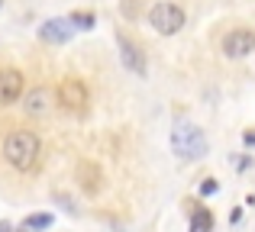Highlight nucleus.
I'll list each match as a JSON object with an SVG mask.
<instances>
[{
    "label": "nucleus",
    "instance_id": "f257e3e1",
    "mask_svg": "<svg viewBox=\"0 0 255 232\" xmlns=\"http://www.w3.org/2000/svg\"><path fill=\"white\" fill-rule=\"evenodd\" d=\"M39 155H42V142H39L36 132H29V129L6 132V139H3V158H6L10 168L29 171L32 164L39 161Z\"/></svg>",
    "mask_w": 255,
    "mask_h": 232
},
{
    "label": "nucleus",
    "instance_id": "f03ea898",
    "mask_svg": "<svg viewBox=\"0 0 255 232\" xmlns=\"http://www.w3.org/2000/svg\"><path fill=\"white\" fill-rule=\"evenodd\" d=\"M171 149L181 158H204V152H207L204 129H197L194 123H178L171 132Z\"/></svg>",
    "mask_w": 255,
    "mask_h": 232
},
{
    "label": "nucleus",
    "instance_id": "7ed1b4c3",
    "mask_svg": "<svg viewBox=\"0 0 255 232\" xmlns=\"http://www.w3.org/2000/svg\"><path fill=\"white\" fill-rule=\"evenodd\" d=\"M149 23L155 26L158 36H174V32H181V26H184V10H181L178 3L162 0V3H155L149 10Z\"/></svg>",
    "mask_w": 255,
    "mask_h": 232
},
{
    "label": "nucleus",
    "instance_id": "20e7f679",
    "mask_svg": "<svg viewBox=\"0 0 255 232\" xmlns=\"http://www.w3.org/2000/svg\"><path fill=\"white\" fill-rule=\"evenodd\" d=\"M55 97H58V107L68 110V113H84L87 103H91V94H87L81 77H65V81L58 84Z\"/></svg>",
    "mask_w": 255,
    "mask_h": 232
},
{
    "label": "nucleus",
    "instance_id": "39448f33",
    "mask_svg": "<svg viewBox=\"0 0 255 232\" xmlns=\"http://www.w3.org/2000/svg\"><path fill=\"white\" fill-rule=\"evenodd\" d=\"M23 90H26L23 71H16V68H0V107L16 103L19 97H23Z\"/></svg>",
    "mask_w": 255,
    "mask_h": 232
},
{
    "label": "nucleus",
    "instance_id": "423d86ee",
    "mask_svg": "<svg viewBox=\"0 0 255 232\" xmlns=\"http://www.w3.org/2000/svg\"><path fill=\"white\" fill-rule=\"evenodd\" d=\"M255 52V32L252 29H233L223 36V55L226 58H246Z\"/></svg>",
    "mask_w": 255,
    "mask_h": 232
},
{
    "label": "nucleus",
    "instance_id": "0eeeda50",
    "mask_svg": "<svg viewBox=\"0 0 255 232\" xmlns=\"http://www.w3.org/2000/svg\"><path fill=\"white\" fill-rule=\"evenodd\" d=\"M117 42H120V62H123V68H129L132 75H139V77H142L145 71H149V65H145V55H142V49H139V45L132 42L129 36H123V32L117 36Z\"/></svg>",
    "mask_w": 255,
    "mask_h": 232
},
{
    "label": "nucleus",
    "instance_id": "6e6552de",
    "mask_svg": "<svg viewBox=\"0 0 255 232\" xmlns=\"http://www.w3.org/2000/svg\"><path fill=\"white\" fill-rule=\"evenodd\" d=\"M23 110L29 116H45L52 110V94L45 87H32V90H23Z\"/></svg>",
    "mask_w": 255,
    "mask_h": 232
},
{
    "label": "nucleus",
    "instance_id": "1a4fd4ad",
    "mask_svg": "<svg viewBox=\"0 0 255 232\" xmlns=\"http://www.w3.org/2000/svg\"><path fill=\"white\" fill-rule=\"evenodd\" d=\"M39 39L42 42H52V45H62L71 39V23L68 19H49V23H42V29H39Z\"/></svg>",
    "mask_w": 255,
    "mask_h": 232
},
{
    "label": "nucleus",
    "instance_id": "9d476101",
    "mask_svg": "<svg viewBox=\"0 0 255 232\" xmlns=\"http://www.w3.org/2000/svg\"><path fill=\"white\" fill-rule=\"evenodd\" d=\"M78 177H81V187L87 190V194H97L100 190V171L94 168V164H81Z\"/></svg>",
    "mask_w": 255,
    "mask_h": 232
},
{
    "label": "nucleus",
    "instance_id": "9b49d317",
    "mask_svg": "<svg viewBox=\"0 0 255 232\" xmlns=\"http://www.w3.org/2000/svg\"><path fill=\"white\" fill-rule=\"evenodd\" d=\"M191 232H213V216L207 207H197L191 216Z\"/></svg>",
    "mask_w": 255,
    "mask_h": 232
},
{
    "label": "nucleus",
    "instance_id": "f8f14e48",
    "mask_svg": "<svg viewBox=\"0 0 255 232\" xmlns=\"http://www.w3.org/2000/svg\"><path fill=\"white\" fill-rule=\"evenodd\" d=\"M52 226V213H29L23 223V229H49Z\"/></svg>",
    "mask_w": 255,
    "mask_h": 232
},
{
    "label": "nucleus",
    "instance_id": "ddd939ff",
    "mask_svg": "<svg viewBox=\"0 0 255 232\" xmlns=\"http://www.w3.org/2000/svg\"><path fill=\"white\" fill-rule=\"evenodd\" d=\"M68 23L78 26V29H91V26H94V16H91V13H84V10H78V13H71V16H68Z\"/></svg>",
    "mask_w": 255,
    "mask_h": 232
},
{
    "label": "nucleus",
    "instance_id": "4468645a",
    "mask_svg": "<svg viewBox=\"0 0 255 232\" xmlns=\"http://www.w3.org/2000/svg\"><path fill=\"white\" fill-rule=\"evenodd\" d=\"M200 194H204V197H210V194H217V181H207V184H204V187H200Z\"/></svg>",
    "mask_w": 255,
    "mask_h": 232
},
{
    "label": "nucleus",
    "instance_id": "2eb2a0df",
    "mask_svg": "<svg viewBox=\"0 0 255 232\" xmlns=\"http://www.w3.org/2000/svg\"><path fill=\"white\" fill-rule=\"evenodd\" d=\"M243 142L246 145H255V132H243Z\"/></svg>",
    "mask_w": 255,
    "mask_h": 232
},
{
    "label": "nucleus",
    "instance_id": "dca6fc26",
    "mask_svg": "<svg viewBox=\"0 0 255 232\" xmlns=\"http://www.w3.org/2000/svg\"><path fill=\"white\" fill-rule=\"evenodd\" d=\"M0 232H13V226H10L6 220H0Z\"/></svg>",
    "mask_w": 255,
    "mask_h": 232
},
{
    "label": "nucleus",
    "instance_id": "f3484780",
    "mask_svg": "<svg viewBox=\"0 0 255 232\" xmlns=\"http://www.w3.org/2000/svg\"><path fill=\"white\" fill-rule=\"evenodd\" d=\"M16 232H29V229H16Z\"/></svg>",
    "mask_w": 255,
    "mask_h": 232
},
{
    "label": "nucleus",
    "instance_id": "a211bd4d",
    "mask_svg": "<svg viewBox=\"0 0 255 232\" xmlns=\"http://www.w3.org/2000/svg\"><path fill=\"white\" fill-rule=\"evenodd\" d=\"M0 6H3V0H0Z\"/></svg>",
    "mask_w": 255,
    "mask_h": 232
}]
</instances>
